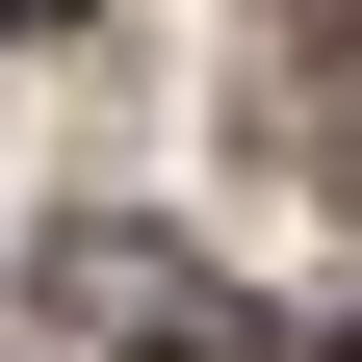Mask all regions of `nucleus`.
<instances>
[{
    "instance_id": "f257e3e1",
    "label": "nucleus",
    "mask_w": 362,
    "mask_h": 362,
    "mask_svg": "<svg viewBox=\"0 0 362 362\" xmlns=\"http://www.w3.org/2000/svg\"><path fill=\"white\" fill-rule=\"evenodd\" d=\"M26 310H52V337H129V362H285L233 259H181V233H129V207H78V233L26 259Z\"/></svg>"
},
{
    "instance_id": "f03ea898",
    "label": "nucleus",
    "mask_w": 362,
    "mask_h": 362,
    "mask_svg": "<svg viewBox=\"0 0 362 362\" xmlns=\"http://www.w3.org/2000/svg\"><path fill=\"white\" fill-rule=\"evenodd\" d=\"M310 129H337V156H362V52H337V78H310Z\"/></svg>"
},
{
    "instance_id": "7ed1b4c3",
    "label": "nucleus",
    "mask_w": 362,
    "mask_h": 362,
    "mask_svg": "<svg viewBox=\"0 0 362 362\" xmlns=\"http://www.w3.org/2000/svg\"><path fill=\"white\" fill-rule=\"evenodd\" d=\"M0 26H52V0H0Z\"/></svg>"
},
{
    "instance_id": "20e7f679",
    "label": "nucleus",
    "mask_w": 362,
    "mask_h": 362,
    "mask_svg": "<svg viewBox=\"0 0 362 362\" xmlns=\"http://www.w3.org/2000/svg\"><path fill=\"white\" fill-rule=\"evenodd\" d=\"M310 362H362V337H310Z\"/></svg>"
}]
</instances>
